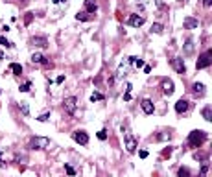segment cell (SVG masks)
<instances>
[{"mask_svg": "<svg viewBox=\"0 0 212 177\" xmlns=\"http://www.w3.org/2000/svg\"><path fill=\"white\" fill-rule=\"evenodd\" d=\"M207 138H208L207 131H203V129H194V131L188 135V144H190L192 148H201Z\"/></svg>", "mask_w": 212, "mask_h": 177, "instance_id": "obj_1", "label": "cell"}, {"mask_svg": "<svg viewBox=\"0 0 212 177\" xmlns=\"http://www.w3.org/2000/svg\"><path fill=\"white\" fill-rule=\"evenodd\" d=\"M212 65V50H207V52H203L199 55V59H197V63H196V68L197 70H201V68H207V66H210Z\"/></svg>", "mask_w": 212, "mask_h": 177, "instance_id": "obj_2", "label": "cell"}, {"mask_svg": "<svg viewBox=\"0 0 212 177\" xmlns=\"http://www.w3.org/2000/svg\"><path fill=\"white\" fill-rule=\"evenodd\" d=\"M50 144V140L46 137H33L30 140V149H44Z\"/></svg>", "mask_w": 212, "mask_h": 177, "instance_id": "obj_3", "label": "cell"}, {"mask_svg": "<svg viewBox=\"0 0 212 177\" xmlns=\"http://www.w3.org/2000/svg\"><path fill=\"white\" fill-rule=\"evenodd\" d=\"M76 105H78V98L76 96H68V98L63 100V109H65L68 115L76 113Z\"/></svg>", "mask_w": 212, "mask_h": 177, "instance_id": "obj_4", "label": "cell"}, {"mask_svg": "<svg viewBox=\"0 0 212 177\" xmlns=\"http://www.w3.org/2000/svg\"><path fill=\"white\" fill-rule=\"evenodd\" d=\"M144 22H146V17H142L139 13H133V15H129V19H127V24L133 26V28H140Z\"/></svg>", "mask_w": 212, "mask_h": 177, "instance_id": "obj_5", "label": "cell"}, {"mask_svg": "<svg viewBox=\"0 0 212 177\" xmlns=\"http://www.w3.org/2000/svg\"><path fill=\"white\" fill-rule=\"evenodd\" d=\"M124 131H125V148H127V151L129 153H135L136 151V140L131 137V133L127 131V127H122Z\"/></svg>", "mask_w": 212, "mask_h": 177, "instance_id": "obj_6", "label": "cell"}, {"mask_svg": "<svg viewBox=\"0 0 212 177\" xmlns=\"http://www.w3.org/2000/svg\"><path fill=\"white\" fill-rule=\"evenodd\" d=\"M72 138L76 140L78 144H81V146H87V144H89V135H87V131H74Z\"/></svg>", "mask_w": 212, "mask_h": 177, "instance_id": "obj_7", "label": "cell"}, {"mask_svg": "<svg viewBox=\"0 0 212 177\" xmlns=\"http://www.w3.org/2000/svg\"><path fill=\"white\" fill-rule=\"evenodd\" d=\"M170 65L173 66V70H175L177 74H185V72H186V66H185V63H183L181 57H173L172 61H170Z\"/></svg>", "mask_w": 212, "mask_h": 177, "instance_id": "obj_8", "label": "cell"}, {"mask_svg": "<svg viewBox=\"0 0 212 177\" xmlns=\"http://www.w3.org/2000/svg\"><path fill=\"white\" fill-rule=\"evenodd\" d=\"M161 89H162V92H164L166 96H172V94H173V81L168 80V77H164L162 83H161Z\"/></svg>", "mask_w": 212, "mask_h": 177, "instance_id": "obj_9", "label": "cell"}, {"mask_svg": "<svg viewBox=\"0 0 212 177\" xmlns=\"http://www.w3.org/2000/svg\"><path fill=\"white\" fill-rule=\"evenodd\" d=\"M31 63H35V65H46V66H48V65H52V63H50V61H48V59H46L41 52H35L33 55H31Z\"/></svg>", "mask_w": 212, "mask_h": 177, "instance_id": "obj_10", "label": "cell"}, {"mask_svg": "<svg viewBox=\"0 0 212 177\" xmlns=\"http://www.w3.org/2000/svg\"><path fill=\"white\" fill-rule=\"evenodd\" d=\"M140 107H142V111H144L146 115H153V111H155V107H153V102H151V100H148V98H144V100H142Z\"/></svg>", "mask_w": 212, "mask_h": 177, "instance_id": "obj_11", "label": "cell"}, {"mask_svg": "<svg viewBox=\"0 0 212 177\" xmlns=\"http://www.w3.org/2000/svg\"><path fill=\"white\" fill-rule=\"evenodd\" d=\"M188 107H190V103H188V100H185V98H181V100L175 103V111H177L179 115H181V113H186Z\"/></svg>", "mask_w": 212, "mask_h": 177, "instance_id": "obj_12", "label": "cell"}, {"mask_svg": "<svg viewBox=\"0 0 212 177\" xmlns=\"http://www.w3.org/2000/svg\"><path fill=\"white\" fill-rule=\"evenodd\" d=\"M30 44L39 46V48H46L48 46V41H46V37H31L30 39Z\"/></svg>", "mask_w": 212, "mask_h": 177, "instance_id": "obj_13", "label": "cell"}, {"mask_svg": "<svg viewBox=\"0 0 212 177\" xmlns=\"http://www.w3.org/2000/svg\"><path fill=\"white\" fill-rule=\"evenodd\" d=\"M197 24H199V20H197L196 17H186L185 22H183L185 30H194V28H197Z\"/></svg>", "mask_w": 212, "mask_h": 177, "instance_id": "obj_14", "label": "cell"}, {"mask_svg": "<svg viewBox=\"0 0 212 177\" xmlns=\"http://www.w3.org/2000/svg\"><path fill=\"white\" fill-rule=\"evenodd\" d=\"M85 11L94 15L98 11V2H96V0H85Z\"/></svg>", "mask_w": 212, "mask_h": 177, "instance_id": "obj_15", "label": "cell"}, {"mask_svg": "<svg viewBox=\"0 0 212 177\" xmlns=\"http://www.w3.org/2000/svg\"><path fill=\"white\" fill-rule=\"evenodd\" d=\"M192 92H194V94H196L197 98L205 96V85H203V83H197V81H196V83L192 85Z\"/></svg>", "mask_w": 212, "mask_h": 177, "instance_id": "obj_16", "label": "cell"}, {"mask_svg": "<svg viewBox=\"0 0 212 177\" xmlns=\"http://www.w3.org/2000/svg\"><path fill=\"white\" fill-rule=\"evenodd\" d=\"M76 19L81 20V22H87V20H94V15L92 13H87V11H79V13L76 15Z\"/></svg>", "mask_w": 212, "mask_h": 177, "instance_id": "obj_17", "label": "cell"}, {"mask_svg": "<svg viewBox=\"0 0 212 177\" xmlns=\"http://www.w3.org/2000/svg\"><path fill=\"white\" fill-rule=\"evenodd\" d=\"M201 115H203V118H205L207 122H212V107H210V105H207L203 111H201Z\"/></svg>", "mask_w": 212, "mask_h": 177, "instance_id": "obj_18", "label": "cell"}, {"mask_svg": "<svg viewBox=\"0 0 212 177\" xmlns=\"http://www.w3.org/2000/svg\"><path fill=\"white\" fill-rule=\"evenodd\" d=\"M185 54L186 55L194 54V42H192V39H186V42H185Z\"/></svg>", "mask_w": 212, "mask_h": 177, "instance_id": "obj_19", "label": "cell"}, {"mask_svg": "<svg viewBox=\"0 0 212 177\" xmlns=\"http://www.w3.org/2000/svg\"><path fill=\"white\" fill-rule=\"evenodd\" d=\"M129 61H131L133 66H136V68H142V66H144V61L140 57H129Z\"/></svg>", "mask_w": 212, "mask_h": 177, "instance_id": "obj_20", "label": "cell"}, {"mask_svg": "<svg viewBox=\"0 0 212 177\" xmlns=\"http://www.w3.org/2000/svg\"><path fill=\"white\" fill-rule=\"evenodd\" d=\"M11 72H13L15 76H20V74H22V66H20L19 63H13V65H11Z\"/></svg>", "mask_w": 212, "mask_h": 177, "instance_id": "obj_21", "label": "cell"}, {"mask_svg": "<svg viewBox=\"0 0 212 177\" xmlns=\"http://www.w3.org/2000/svg\"><path fill=\"white\" fill-rule=\"evenodd\" d=\"M164 26L162 24H159V22H155V24H151V33H162Z\"/></svg>", "mask_w": 212, "mask_h": 177, "instance_id": "obj_22", "label": "cell"}, {"mask_svg": "<svg viewBox=\"0 0 212 177\" xmlns=\"http://www.w3.org/2000/svg\"><path fill=\"white\" fill-rule=\"evenodd\" d=\"M177 177H192V175H190V170L188 168H183V166H181L179 172H177Z\"/></svg>", "mask_w": 212, "mask_h": 177, "instance_id": "obj_23", "label": "cell"}, {"mask_svg": "<svg viewBox=\"0 0 212 177\" xmlns=\"http://www.w3.org/2000/svg\"><path fill=\"white\" fill-rule=\"evenodd\" d=\"M207 172H208V162H203V164H201V172H199V177H207Z\"/></svg>", "mask_w": 212, "mask_h": 177, "instance_id": "obj_24", "label": "cell"}, {"mask_svg": "<svg viewBox=\"0 0 212 177\" xmlns=\"http://www.w3.org/2000/svg\"><path fill=\"white\" fill-rule=\"evenodd\" d=\"M30 89H31V81H26V83H22V85L19 87V91H20V92H28Z\"/></svg>", "mask_w": 212, "mask_h": 177, "instance_id": "obj_25", "label": "cell"}, {"mask_svg": "<svg viewBox=\"0 0 212 177\" xmlns=\"http://www.w3.org/2000/svg\"><path fill=\"white\" fill-rule=\"evenodd\" d=\"M102 100H103V96L100 92H92L90 94V102H102Z\"/></svg>", "mask_w": 212, "mask_h": 177, "instance_id": "obj_26", "label": "cell"}, {"mask_svg": "<svg viewBox=\"0 0 212 177\" xmlns=\"http://www.w3.org/2000/svg\"><path fill=\"white\" fill-rule=\"evenodd\" d=\"M19 107H20V111H22V115H24V116L30 115V107H28V103H20Z\"/></svg>", "mask_w": 212, "mask_h": 177, "instance_id": "obj_27", "label": "cell"}, {"mask_svg": "<svg viewBox=\"0 0 212 177\" xmlns=\"http://www.w3.org/2000/svg\"><path fill=\"white\" fill-rule=\"evenodd\" d=\"M0 44H2V46H6V48H9V46H11V42H9L4 35H0Z\"/></svg>", "mask_w": 212, "mask_h": 177, "instance_id": "obj_28", "label": "cell"}, {"mask_svg": "<svg viewBox=\"0 0 212 177\" xmlns=\"http://www.w3.org/2000/svg\"><path fill=\"white\" fill-rule=\"evenodd\" d=\"M65 170H67V173H68V175H76V170H74L70 164H65Z\"/></svg>", "mask_w": 212, "mask_h": 177, "instance_id": "obj_29", "label": "cell"}, {"mask_svg": "<svg viewBox=\"0 0 212 177\" xmlns=\"http://www.w3.org/2000/svg\"><path fill=\"white\" fill-rule=\"evenodd\" d=\"M98 138H100V140H105V138H107V131H105V129H102V131L98 133Z\"/></svg>", "mask_w": 212, "mask_h": 177, "instance_id": "obj_30", "label": "cell"}, {"mask_svg": "<svg viewBox=\"0 0 212 177\" xmlns=\"http://www.w3.org/2000/svg\"><path fill=\"white\" fill-rule=\"evenodd\" d=\"M48 118H50V113H44V115H41V116H39L37 120H39V122H46Z\"/></svg>", "mask_w": 212, "mask_h": 177, "instance_id": "obj_31", "label": "cell"}, {"mask_svg": "<svg viewBox=\"0 0 212 177\" xmlns=\"http://www.w3.org/2000/svg\"><path fill=\"white\" fill-rule=\"evenodd\" d=\"M157 140H170V135H168V133H162V135L157 137Z\"/></svg>", "mask_w": 212, "mask_h": 177, "instance_id": "obj_32", "label": "cell"}, {"mask_svg": "<svg viewBox=\"0 0 212 177\" xmlns=\"http://www.w3.org/2000/svg\"><path fill=\"white\" fill-rule=\"evenodd\" d=\"M172 149H173L172 146H168V148L164 149V157H170V155H172Z\"/></svg>", "mask_w": 212, "mask_h": 177, "instance_id": "obj_33", "label": "cell"}, {"mask_svg": "<svg viewBox=\"0 0 212 177\" xmlns=\"http://www.w3.org/2000/svg\"><path fill=\"white\" fill-rule=\"evenodd\" d=\"M31 17H33V13H26V19H24L26 24H30V22H31Z\"/></svg>", "mask_w": 212, "mask_h": 177, "instance_id": "obj_34", "label": "cell"}, {"mask_svg": "<svg viewBox=\"0 0 212 177\" xmlns=\"http://www.w3.org/2000/svg\"><path fill=\"white\" fill-rule=\"evenodd\" d=\"M142 68H144V72H146V74H150V72H151V66H150V65H144Z\"/></svg>", "mask_w": 212, "mask_h": 177, "instance_id": "obj_35", "label": "cell"}, {"mask_svg": "<svg viewBox=\"0 0 212 177\" xmlns=\"http://www.w3.org/2000/svg\"><path fill=\"white\" fill-rule=\"evenodd\" d=\"M203 6H205V7H210V6H212V0H203Z\"/></svg>", "mask_w": 212, "mask_h": 177, "instance_id": "obj_36", "label": "cell"}, {"mask_svg": "<svg viewBox=\"0 0 212 177\" xmlns=\"http://www.w3.org/2000/svg\"><path fill=\"white\" fill-rule=\"evenodd\" d=\"M146 157H148V151L142 149V151H140V159H146Z\"/></svg>", "mask_w": 212, "mask_h": 177, "instance_id": "obj_37", "label": "cell"}, {"mask_svg": "<svg viewBox=\"0 0 212 177\" xmlns=\"http://www.w3.org/2000/svg\"><path fill=\"white\" fill-rule=\"evenodd\" d=\"M124 100H125V102H129V100H131V94L125 92V94H124Z\"/></svg>", "mask_w": 212, "mask_h": 177, "instance_id": "obj_38", "label": "cell"}, {"mask_svg": "<svg viewBox=\"0 0 212 177\" xmlns=\"http://www.w3.org/2000/svg\"><path fill=\"white\" fill-rule=\"evenodd\" d=\"M0 166H6V162L2 161V151H0Z\"/></svg>", "mask_w": 212, "mask_h": 177, "instance_id": "obj_39", "label": "cell"}, {"mask_svg": "<svg viewBox=\"0 0 212 177\" xmlns=\"http://www.w3.org/2000/svg\"><path fill=\"white\" fill-rule=\"evenodd\" d=\"M54 4H61V2H65V0H52Z\"/></svg>", "mask_w": 212, "mask_h": 177, "instance_id": "obj_40", "label": "cell"}, {"mask_svg": "<svg viewBox=\"0 0 212 177\" xmlns=\"http://www.w3.org/2000/svg\"><path fill=\"white\" fill-rule=\"evenodd\" d=\"M181 2H183V0H181Z\"/></svg>", "mask_w": 212, "mask_h": 177, "instance_id": "obj_41", "label": "cell"}]
</instances>
